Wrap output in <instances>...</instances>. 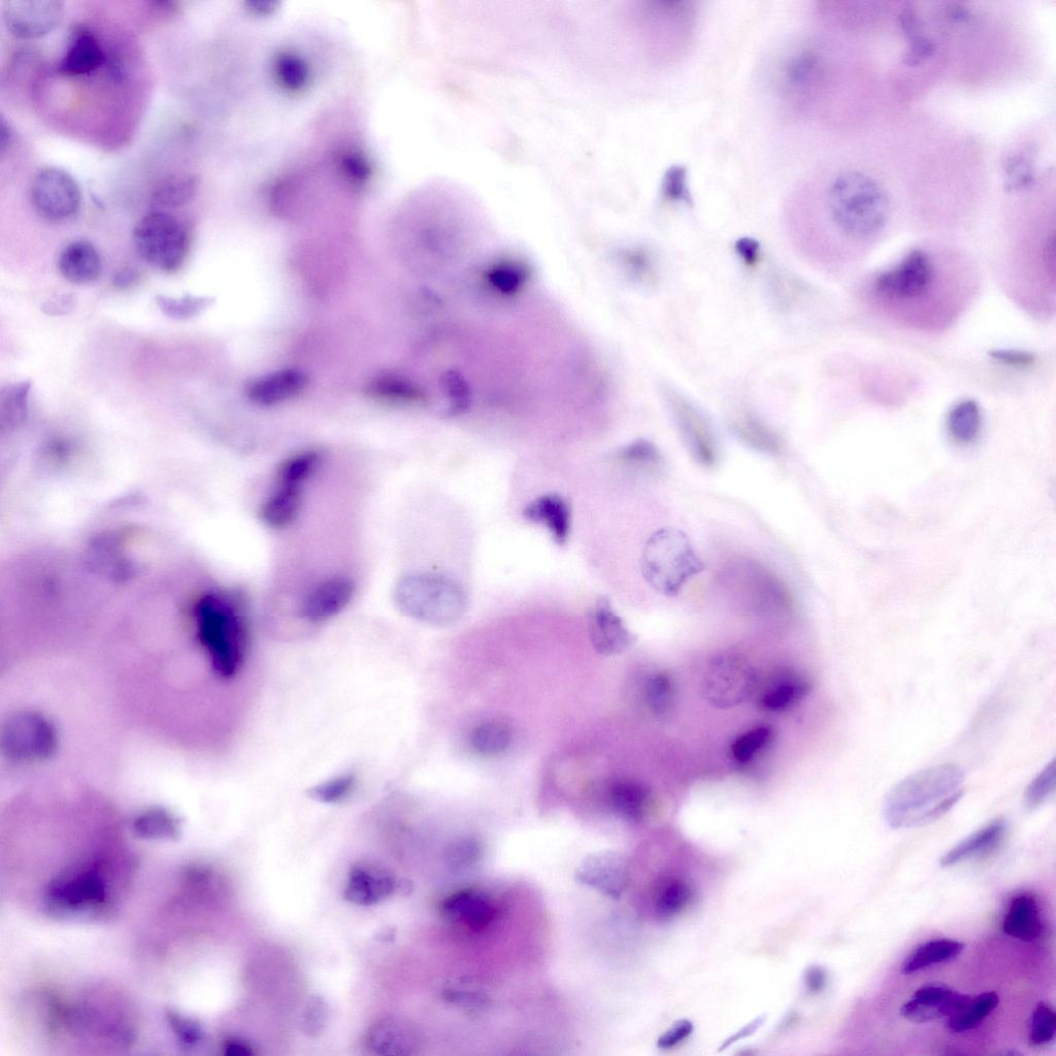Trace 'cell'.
Wrapping results in <instances>:
<instances>
[{"label":"cell","instance_id":"cell-24","mask_svg":"<svg viewBox=\"0 0 1056 1056\" xmlns=\"http://www.w3.org/2000/svg\"><path fill=\"white\" fill-rule=\"evenodd\" d=\"M306 384L307 377L301 371L284 370L254 381L248 395L256 404L271 406L293 398Z\"/></svg>","mask_w":1056,"mask_h":1056},{"label":"cell","instance_id":"cell-20","mask_svg":"<svg viewBox=\"0 0 1056 1056\" xmlns=\"http://www.w3.org/2000/svg\"><path fill=\"white\" fill-rule=\"evenodd\" d=\"M523 517L530 522L541 524L550 532L553 540L560 546L568 543L572 512L568 501L556 493L541 495L528 504Z\"/></svg>","mask_w":1056,"mask_h":1056},{"label":"cell","instance_id":"cell-2","mask_svg":"<svg viewBox=\"0 0 1056 1056\" xmlns=\"http://www.w3.org/2000/svg\"><path fill=\"white\" fill-rule=\"evenodd\" d=\"M965 773L944 764L921 770L899 782L884 803V818L890 828L913 829L947 814L964 796Z\"/></svg>","mask_w":1056,"mask_h":1056},{"label":"cell","instance_id":"cell-12","mask_svg":"<svg viewBox=\"0 0 1056 1056\" xmlns=\"http://www.w3.org/2000/svg\"><path fill=\"white\" fill-rule=\"evenodd\" d=\"M30 198L33 208L43 218L61 221L79 211L82 193L71 174L58 168H47L33 179Z\"/></svg>","mask_w":1056,"mask_h":1056},{"label":"cell","instance_id":"cell-50","mask_svg":"<svg viewBox=\"0 0 1056 1056\" xmlns=\"http://www.w3.org/2000/svg\"><path fill=\"white\" fill-rule=\"evenodd\" d=\"M663 193L666 200L689 204L691 197L687 188L686 170L683 167H672L667 171L663 182Z\"/></svg>","mask_w":1056,"mask_h":1056},{"label":"cell","instance_id":"cell-55","mask_svg":"<svg viewBox=\"0 0 1056 1056\" xmlns=\"http://www.w3.org/2000/svg\"><path fill=\"white\" fill-rule=\"evenodd\" d=\"M625 261L627 262V267H629L633 275L637 278L647 280L653 277L651 259L644 251H630L625 255Z\"/></svg>","mask_w":1056,"mask_h":1056},{"label":"cell","instance_id":"cell-31","mask_svg":"<svg viewBox=\"0 0 1056 1056\" xmlns=\"http://www.w3.org/2000/svg\"><path fill=\"white\" fill-rule=\"evenodd\" d=\"M132 829L142 838L175 840L180 836V820L169 810L152 807L140 813L132 822Z\"/></svg>","mask_w":1056,"mask_h":1056},{"label":"cell","instance_id":"cell-32","mask_svg":"<svg viewBox=\"0 0 1056 1056\" xmlns=\"http://www.w3.org/2000/svg\"><path fill=\"white\" fill-rule=\"evenodd\" d=\"M999 1003L1000 998L995 992L971 997L960 1012L947 1018V1029L956 1034L975 1030L996 1010Z\"/></svg>","mask_w":1056,"mask_h":1056},{"label":"cell","instance_id":"cell-28","mask_svg":"<svg viewBox=\"0 0 1056 1056\" xmlns=\"http://www.w3.org/2000/svg\"><path fill=\"white\" fill-rule=\"evenodd\" d=\"M965 944L952 939H936L914 949L902 965V973L911 975L938 964L950 963L959 957Z\"/></svg>","mask_w":1056,"mask_h":1056},{"label":"cell","instance_id":"cell-33","mask_svg":"<svg viewBox=\"0 0 1056 1056\" xmlns=\"http://www.w3.org/2000/svg\"><path fill=\"white\" fill-rule=\"evenodd\" d=\"M690 884L678 877H668L660 881L655 890L654 905L657 913L664 918L680 914L692 899Z\"/></svg>","mask_w":1056,"mask_h":1056},{"label":"cell","instance_id":"cell-27","mask_svg":"<svg viewBox=\"0 0 1056 1056\" xmlns=\"http://www.w3.org/2000/svg\"><path fill=\"white\" fill-rule=\"evenodd\" d=\"M1006 831L1007 825L1003 820L989 823L946 852L941 857L940 865L943 868L951 867L994 850L1003 841Z\"/></svg>","mask_w":1056,"mask_h":1056},{"label":"cell","instance_id":"cell-61","mask_svg":"<svg viewBox=\"0 0 1056 1056\" xmlns=\"http://www.w3.org/2000/svg\"><path fill=\"white\" fill-rule=\"evenodd\" d=\"M763 1022H764V1018L763 1017H759V1018L755 1019L753 1022L750 1023L749 1026L745 1027L744 1029L739 1031L737 1034H735L732 1038H730L728 1041H726L723 1044V1046L721 1047V1049H724L725 1047H728V1046L732 1045L733 1043H735V1042H737V1041H739L741 1039H744V1038L752 1035L755 1031H757L759 1028H761V1026L763 1025Z\"/></svg>","mask_w":1056,"mask_h":1056},{"label":"cell","instance_id":"cell-17","mask_svg":"<svg viewBox=\"0 0 1056 1056\" xmlns=\"http://www.w3.org/2000/svg\"><path fill=\"white\" fill-rule=\"evenodd\" d=\"M398 881L384 868L374 864L359 863L350 869L344 898L358 906H373L389 898Z\"/></svg>","mask_w":1056,"mask_h":1056},{"label":"cell","instance_id":"cell-19","mask_svg":"<svg viewBox=\"0 0 1056 1056\" xmlns=\"http://www.w3.org/2000/svg\"><path fill=\"white\" fill-rule=\"evenodd\" d=\"M441 912L452 923L472 932H481L494 920L497 907L483 891L467 889L444 900Z\"/></svg>","mask_w":1056,"mask_h":1056},{"label":"cell","instance_id":"cell-40","mask_svg":"<svg viewBox=\"0 0 1056 1056\" xmlns=\"http://www.w3.org/2000/svg\"><path fill=\"white\" fill-rule=\"evenodd\" d=\"M156 303L165 316L176 320H186L200 315L214 303V300L208 296H194L192 294H186L180 299L158 295L156 296Z\"/></svg>","mask_w":1056,"mask_h":1056},{"label":"cell","instance_id":"cell-16","mask_svg":"<svg viewBox=\"0 0 1056 1056\" xmlns=\"http://www.w3.org/2000/svg\"><path fill=\"white\" fill-rule=\"evenodd\" d=\"M354 593L355 584L350 578H328L312 587L306 594L300 606V615L312 623L332 619L349 606Z\"/></svg>","mask_w":1056,"mask_h":1056},{"label":"cell","instance_id":"cell-10","mask_svg":"<svg viewBox=\"0 0 1056 1056\" xmlns=\"http://www.w3.org/2000/svg\"><path fill=\"white\" fill-rule=\"evenodd\" d=\"M2 745L14 762L40 763L56 753L58 737L53 723L46 716L35 711H22L5 723Z\"/></svg>","mask_w":1056,"mask_h":1056},{"label":"cell","instance_id":"cell-30","mask_svg":"<svg viewBox=\"0 0 1056 1056\" xmlns=\"http://www.w3.org/2000/svg\"><path fill=\"white\" fill-rule=\"evenodd\" d=\"M809 684L796 675L780 676L772 681L761 697V706L766 711L782 712L803 699Z\"/></svg>","mask_w":1056,"mask_h":1056},{"label":"cell","instance_id":"cell-52","mask_svg":"<svg viewBox=\"0 0 1056 1056\" xmlns=\"http://www.w3.org/2000/svg\"><path fill=\"white\" fill-rule=\"evenodd\" d=\"M278 70L282 82L290 88H300L306 82V66L300 59L284 56L279 60Z\"/></svg>","mask_w":1056,"mask_h":1056},{"label":"cell","instance_id":"cell-62","mask_svg":"<svg viewBox=\"0 0 1056 1056\" xmlns=\"http://www.w3.org/2000/svg\"><path fill=\"white\" fill-rule=\"evenodd\" d=\"M13 140V130L9 122L3 117L2 127H0V151L4 153L11 145Z\"/></svg>","mask_w":1056,"mask_h":1056},{"label":"cell","instance_id":"cell-60","mask_svg":"<svg viewBox=\"0 0 1056 1056\" xmlns=\"http://www.w3.org/2000/svg\"><path fill=\"white\" fill-rule=\"evenodd\" d=\"M139 277V273L136 270L125 269L114 276L113 284L120 289L129 288L138 282Z\"/></svg>","mask_w":1056,"mask_h":1056},{"label":"cell","instance_id":"cell-15","mask_svg":"<svg viewBox=\"0 0 1056 1056\" xmlns=\"http://www.w3.org/2000/svg\"><path fill=\"white\" fill-rule=\"evenodd\" d=\"M970 998L944 983H928L915 990L902 1006L901 1014L914 1023H929L960 1012Z\"/></svg>","mask_w":1056,"mask_h":1056},{"label":"cell","instance_id":"cell-11","mask_svg":"<svg viewBox=\"0 0 1056 1056\" xmlns=\"http://www.w3.org/2000/svg\"><path fill=\"white\" fill-rule=\"evenodd\" d=\"M757 677L747 659L738 654L713 658L705 678V697L715 708H735L748 700L756 688Z\"/></svg>","mask_w":1056,"mask_h":1056},{"label":"cell","instance_id":"cell-47","mask_svg":"<svg viewBox=\"0 0 1056 1056\" xmlns=\"http://www.w3.org/2000/svg\"><path fill=\"white\" fill-rule=\"evenodd\" d=\"M772 732L767 726L754 729L739 737L732 746V752L737 762L747 763L759 751L767 746L771 740Z\"/></svg>","mask_w":1056,"mask_h":1056},{"label":"cell","instance_id":"cell-41","mask_svg":"<svg viewBox=\"0 0 1056 1056\" xmlns=\"http://www.w3.org/2000/svg\"><path fill=\"white\" fill-rule=\"evenodd\" d=\"M355 785L356 776L353 773H344L312 786L309 796L321 804H339L349 798Z\"/></svg>","mask_w":1056,"mask_h":1056},{"label":"cell","instance_id":"cell-54","mask_svg":"<svg viewBox=\"0 0 1056 1056\" xmlns=\"http://www.w3.org/2000/svg\"><path fill=\"white\" fill-rule=\"evenodd\" d=\"M693 1030H695V1027H693V1023L690 1020L681 1019L666 1033L659 1037L657 1046L660 1049H671L688 1038Z\"/></svg>","mask_w":1056,"mask_h":1056},{"label":"cell","instance_id":"cell-18","mask_svg":"<svg viewBox=\"0 0 1056 1056\" xmlns=\"http://www.w3.org/2000/svg\"><path fill=\"white\" fill-rule=\"evenodd\" d=\"M590 639L594 649L607 656L624 653L636 642L635 635L627 629L607 598H601L592 612Z\"/></svg>","mask_w":1056,"mask_h":1056},{"label":"cell","instance_id":"cell-59","mask_svg":"<svg viewBox=\"0 0 1056 1056\" xmlns=\"http://www.w3.org/2000/svg\"><path fill=\"white\" fill-rule=\"evenodd\" d=\"M225 1054L233 1056H249L254 1054L253 1048L244 1040L229 1039L223 1046Z\"/></svg>","mask_w":1056,"mask_h":1056},{"label":"cell","instance_id":"cell-29","mask_svg":"<svg viewBox=\"0 0 1056 1056\" xmlns=\"http://www.w3.org/2000/svg\"><path fill=\"white\" fill-rule=\"evenodd\" d=\"M947 431L957 444L971 445L975 443L982 432L983 414L980 405L967 399L956 403L948 412L946 419Z\"/></svg>","mask_w":1056,"mask_h":1056},{"label":"cell","instance_id":"cell-22","mask_svg":"<svg viewBox=\"0 0 1056 1056\" xmlns=\"http://www.w3.org/2000/svg\"><path fill=\"white\" fill-rule=\"evenodd\" d=\"M58 270L64 279L73 284H90L102 274V257L91 243L76 241L61 251Z\"/></svg>","mask_w":1056,"mask_h":1056},{"label":"cell","instance_id":"cell-9","mask_svg":"<svg viewBox=\"0 0 1056 1056\" xmlns=\"http://www.w3.org/2000/svg\"><path fill=\"white\" fill-rule=\"evenodd\" d=\"M320 455L304 451L286 459L281 466L277 485L261 506L260 518L272 528L291 524L300 513L305 483L315 472Z\"/></svg>","mask_w":1056,"mask_h":1056},{"label":"cell","instance_id":"cell-38","mask_svg":"<svg viewBox=\"0 0 1056 1056\" xmlns=\"http://www.w3.org/2000/svg\"><path fill=\"white\" fill-rule=\"evenodd\" d=\"M617 458L623 464L647 471H662L665 466L663 452L651 441L640 439L622 447Z\"/></svg>","mask_w":1056,"mask_h":1056},{"label":"cell","instance_id":"cell-39","mask_svg":"<svg viewBox=\"0 0 1056 1056\" xmlns=\"http://www.w3.org/2000/svg\"><path fill=\"white\" fill-rule=\"evenodd\" d=\"M647 703L652 712L662 719L673 713L676 700L674 681L667 673H656L646 685Z\"/></svg>","mask_w":1056,"mask_h":1056},{"label":"cell","instance_id":"cell-13","mask_svg":"<svg viewBox=\"0 0 1056 1056\" xmlns=\"http://www.w3.org/2000/svg\"><path fill=\"white\" fill-rule=\"evenodd\" d=\"M664 394L692 458L703 467H713L717 461V446L705 416L674 389L665 388Z\"/></svg>","mask_w":1056,"mask_h":1056},{"label":"cell","instance_id":"cell-21","mask_svg":"<svg viewBox=\"0 0 1056 1056\" xmlns=\"http://www.w3.org/2000/svg\"><path fill=\"white\" fill-rule=\"evenodd\" d=\"M105 61L102 45L90 31L81 29L74 33L58 70L65 76H86L101 68Z\"/></svg>","mask_w":1056,"mask_h":1056},{"label":"cell","instance_id":"cell-36","mask_svg":"<svg viewBox=\"0 0 1056 1056\" xmlns=\"http://www.w3.org/2000/svg\"><path fill=\"white\" fill-rule=\"evenodd\" d=\"M735 435L747 446L768 455H779L782 443L770 427L754 418H743L733 425Z\"/></svg>","mask_w":1056,"mask_h":1056},{"label":"cell","instance_id":"cell-34","mask_svg":"<svg viewBox=\"0 0 1056 1056\" xmlns=\"http://www.w3.org/2000/svg\"><path fill=\"white\" fill-rule=\"evenodd\" d=\"M530 272L524 263L517 260H503L494 263L485 272L486 283L497 293L512 296L527 282Z\"/></svg>","mask_w":1056,"mask_h":1056},{"label":"cell","instance_id":"cell-51","mask_svg":"<svg viewBox=\"0 0 1056 1056\" xmlns=\"http://www.w3.org/2000/svg\"><path fill=\"white\" fill-rule=\"evenodd\" d=\"M990 357L1001 366L1020 370L1033 367L1037 360L1035 354L1017 349L994 350L993 352H990Z\"/></svg>","mask_w":1056,"mask_h":1056},{"label":"cell","instance_id":"cell-5","mask_svg":"<svg viewBox=\"0 0 1056 1056\" xmlns=\"http://www.w3.org/2000/svg\"><path fill=\"white\" fill-rule=\"evenodd\" d=\"M716 583L722 598L748 616L776 618L794 608V598L784 581L753 558L735 557L726 561Z\"/></svg>","mask_w":1056,"mask_h":1056},{"label":"cell","instance_id":"cell-48","mask_svg":"<svg viewBox=\"0 0 1056 1056\" xmlns=\"http://www.w3.org/2000/svg\"><path fill=\"white\" fill-rule=\"evenodd\" d=\"M329 1018L327 1003L318 996L311 997L302 1014V1029L308 1036L316 1038L325 1030Z\"/></svg>","mask_w":1056,"mask_h":1056},{"label":"cell","instance_id":"cell-57","mask_svg":"<svg viewBox=\"0 0 1056 1056\" xmlns=\"http://www.w3.org/2000/svg\"><path fill=\"white\" fill-rule=\"evenodd\" d=\"M805 983L811 994H820L828 983L827 971L818 966L809 968L805 974Z\"/></svg>","mask_w":1056,"mask_h":1056},{"label":"cell","instance_id":"cell-37","mask_svg":"<svg viewBox=\"0 0 1056 1056\" xmlns=\"http://www.w3.org/2000/svg\"><path fill=\"white\" fill-rule=\"evenodd\" d=\"M511 731L504 722L487 721L479 724L471 735V744L480 754L498 755L511 743Z\"/></svg>","mask_w":1056,"mask_h":1056},{"label":"cell","instance_id":"cell-49","mask_svg":"<svg viewBox=\"0 0 1056 1056\" xmlns=\"http://www.w3.org/2000/svg\"><path fill=\"white\" fill-rule=\"evenodd\" d=\"M194 192V182L189 179H174L161 185L156 200L163 206L178 207L188 202Z\"/></svg>","mask_w":1056,"mask_h":1056},{"label":"cell","instance_id":"cell-8","mask_svg":"<svg viewBox=\"0 0 1056 1056\" xmlns=\"http://www.w3.org/2000/svg\"><path fill=\"white\" fill-rule=\"evenodd\" d=\"M135 248L152 267L165 272L178 271L186 258L189 236L175 216L155 212L145 216L134 230Z\"/></svg>","mask_w":1056,"mask_h":1056},{"label":"cell","instance_id":"cell-44","mask_svg":"<svg viewBox=\"0 0 1056 1056\" xmlns=\"http://www.w3.org/2000/svg\"><path fill=\"white\" fill-rule=\"evenodd\" d=\"M30 388L29 381L17 382L3 388L0 392V408L5 418L19 421L25 417Z\"/></svg>","mask_w":1056,"mask_h":1056},{"label":"cell","instance_id":"cell-53","mask_svg":"<svg viewBox=\"0 0 1056 1056\" xmlns=\"http://www.w3.org/2000/svg\"><path fill=\"white\" fill-rule=\"evenodd\" d=\"M168 1017L171 1026L184 1043L192 1045L203 1039L202 1028L200 1025H197V1022H192L176 1013H169Z\"/></svg>","mask_w":1056,"mask_h":1056},{"label":"cell","instance_id":"cell-43","mask_svg":"<svg viewBox=\"0 0 1056 1056\" xmlns=\"http://www.w3.org/2000/svg\"><path fill=\"white\" fill-rule=\"evenodd\" d=\"M369 391L379 398L396 401L419 402L424 398L423 392L417 386L399 378L385 377L375 380Z\"/></svg>","mask_w":1056,"mask_h":1056},{"label":"cell","instance_id":"cell-14","mask_svg":"<svg viewBox=\"0 0 1056 1056\" xmlns=\"http://www.w3.org/2000/svg\"><path fill=\"white\" fill-rule=\"evenodd\" d=\"M63 4L57 0H7L3 15L17 38L32 40L53 31L63 19Z\"/></svg>","mask_w":1056,"mask_h":1056},{"label":"cell","instance_id":"cell-1","mask_svg":"<svg viewBox=\"0 0 1056 1056\" xmlns=\"http://www.w3.org/2000/svg\"><path fill=\"white\" fill-rule=\"evenodd\" d=\"M975 274L961 256L910 249L867 281V301L883 316L924 332L950 326L975 291Z\"/></svg>","mask_w":1056,"mask_h":1056},{"label":"cell","instance_id":"cell-25","mask_svg":"<svg viewBox=\"0 0 1056 1056\" xmlns=\"http://www.w3.org/2000/svg\"><path fill=\"white\" fill-rule=\"evenodd\" d=\"M580 879L604 893L619 897L626 884L624 861L616 853L588 858L579 872Z\"/></svg>","mask_w":1056,"mask_h":1056},{"label":"cell","instance_id":"cell-46","mask_svg":"<svg viewBox=\"0 0 1056 1056\" xmlns=\"http://www.w3.org/2000/svg\"><path fill=\"white\" fill-rule=\"evenodd\" d=\"M1056 783V764L1053 761L1031 782L1025 794L1026 805L1030 810L1042 806L1053 794Z\"/></svg>","mask_w":1056,"mask_h":1056},{"label":"cell","instance_id":"cell-42","mask_svg":"<svg viewBox=\"0 0 1056 1056\" xmlns=\"http://www.w3.org/2000/svg\"><path fill=\"white\" fill-rule=\"evenodd\" d=\"M442 386L447 394L449 406L447 416H456L467 412L472 404V392L466 378L457 371H448L442 377Z\"/></svg>","mask_w":1056,"mask_h":1056},{"label":"cell","instance_id":"cell-26","mask_svg":"<svg viewBox=\"0 0 1056 1056\" xmlns=\"http://www.w3.org/2000/svg\"><path fill=\"white\" fill-rule=\"evenodd\" d=\"M1003 932L1022 942H1032L1042 932V920L1037 900L1030 895L1015 897L1003 920Z\"/></svg>","mask_w":1056,"mask_h":1056},{"label":"cell","instance_id":"cell-7","mask_svg":"<svg viewBox=\"0 0 1056 1056\" xmlns=\"http://www.w3.org/2000/svg\"><path fill=\"white\" fill-rule=\"evenodd\" d=\"M393 599L406 616L435 626L460 620L468 610L464 588L452 579L427 573L407 574L396 582Z\"/></svg>","mask_w":1056,"mask_h":1056},{"label":"cell","instance_id":"cell-23","mask_svg":"<svg viewBox=\"0 0 1056 1056\" xmlns=\"http://www.w3.org/2000/svg\"><path fill=\"white\" fill-rule=\"evenodd\" d=\"M415 1042L414 1031L408 1023L396 1017L376 1021L366 1036L367 1047L378 1055L411 1054Z\"/></svg>","mask_w":1056,"mask_h":1056},{"label":"cell","instance_id":"cell-56","mask_svg":"<svg viewBox=\"0 0 1056 1056\" xmlns=\"http://www.w3.org/2000/svg\"><path fill=\"white\" fill-rule=\"evenodd\" d=\"M75 297L69 294H63L54 297V299L46 302L43 306V311L50 316H59L72 312L75 308Z\"/></svg>","mask_w":1056,"mask_h":1056},{"label":"cell","instance_id":"cell-45","mask_svg":"<svg viewBox=\"0 0 1056 1056\" xmlns=\"http://www.w3.org/2000/svg\"><path fill=\"white\" fill-rule=\"evenodd\" d=\"M1056 1016L1054 1010L1045 1003H1039L1034 1010L1031 1021L1029 1040L1033 1046H1048L1054 1042Z\"/></svg>","mask_w":1056,"mask_h":1056},{"label":"cell","instance_id":"cell-58","mask_svg":"<svg viewBox=\"0 0 1056 1056\" xmlns=\"http://www.w3.org/2000/svg\"><path fill=\"white\" fill-rule=\"evenodd\" d=\"M736 251L747 266H754L759 256V244L753 239L743 238L737 242Z\"/></svg>","mask_w":1056,"mask_h":1056},{"label":"cell","instance_id":"cell-35","mask_svg":"<svg viewBox=\"0 0 1056 1056\" xmlns=\"http://www.w3.org/2000/svg\"><path fill=\"white\" fill-rule=\"evenodd\" d=\"M610 802L614 811L624 819L639 821L646 812L648 794L639 784L621 782L612 787Z\"/></svg>","mask_w":1056,"mask_h":1056},{"label":"cell","instance_id":"cell-6","mask_svg":"<svg viewBox=\"0 0 1056 1056\" xmlns=\"http://www.w3.org/2000/svg\"><path fill=\"white\" fill-rule=\"evenodd\" d=\"M704 570L703 560L687 535L678 528H660L644 545L641 556L643 577L663 596H679L685 585Z\"/></svg>","mask_w":1056,"mask_h":1056},{"label":"cell","instance_id":"cell-4","mask_svg":"<svg viewBox=\"0 0 1056 1056\" xmlns=\"http://www.w3.org/2000/svg\"><path fill=\"white\" fill-rule=\"evenodd\" d=\"M194 623L212 674L226 682L237 678L246 662L248 638L236 604L222 594H208L195 608Z\"/></svg>","mask_w":1056,"mask_h":1056},{"label":"cell","instance_id":"cell-3","mask_svg":"<svg viewBox=\"0 0 1056 1056\" xmlns=\"http://www.w3.org/2000/svg\"><path fill=\"white\" fill-rule=\"evenodd\" d=\"M831 220L851 244H872L881 236L890 215L888 196L870 176L847 172L835 179L828 195Z\"/></svg>","mask_w":1056,"mask_h":1056}]
</instances>
